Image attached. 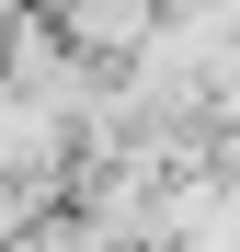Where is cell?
<instances>
[{
    "instance_id": "cell-1",
    "label": "cell",
    "mask_w": 240,
    "mask_h": 252,
    "mask_svg": "<svg viewBox=\"0 0 240 252\" xmlns=\"http://www.w3.org/2000/svg\"><path fill=\"white\" fill-rule=\"evenodd\" d=\"M69 23H80V46H126V34L149 23V0H80Z\"/></svg>"
}]
</instances>
